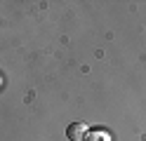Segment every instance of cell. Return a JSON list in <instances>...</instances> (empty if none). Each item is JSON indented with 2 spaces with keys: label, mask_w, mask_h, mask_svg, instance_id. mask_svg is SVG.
<instances>
[{
  "label": "cell",
  "mask_w": 146,
  "mask_h": 141,
  "mask_svg": "<svg viewBox=\"0 0 146 141\" xmlns=\"http://www.w3.org/2000/svg\"><path fill=\"white\" fill-rule=\"evenodd\" d=\"M66 136L71 141H85L87 125H83V122H73V125H68V129H66Z\"/></svg>",
  "instance_id": "1"
},
{
  "label": "cell",
  "mask_w": 146,
  "mask_h": 141,
  "mask_svg": "<svg viewBox=\"0 0 146 141\" xmlns=\"http://www.w3.org/2000/svg\"><path fill=\"white\" fill-rule=\"evenodd\" d=\"M85 141H111V136H108V134H106L104 129H97V132H92V134L87 132Z\"/></svg>",
  "instance_id": "2"
}]
</instances>
